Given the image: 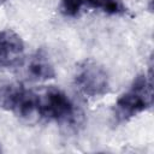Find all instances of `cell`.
<instances>
[{"instance_id": "6da1fadb", "label": "cell", "mask_w": 154, "mask_h": 154, "mask_svg": "<svg viewBox=\"0 0 154 154\" xmlns=\"http://www.w3.org/2000/svg\"><path fill=\"white\" fill-rule=\"evenodd\" d=\"M37 119L72 125L78 117V111L71 99L59 88L46 87L35 90Z\"/></svg>"}, {"instance_id": "7a4b0ae2", "label": "cell", "mask_w": 154, "mask_h": 154, "mask_svg": "<svg viewBox=\"0 0 154 154\" xmlns=\"http://www.w3.org/2000/svg\"><path fill=\"white\" fill-rule=\"evenodd\" d=\"M153 103L150 75H138L130 88L123 93L114 103V118L118 122H128L137 114L147 111Z\"/></svg>"}, {"instance_id": "52a82bcc", "label": "cell", "mask_w": 154, "mask_h": 154, "mask_svg": "<svg viewBox=\"0 0 154 154\" xmlns=\"http://www.w3.org/2000/svg\"><path fill=\"white\" fill-rule=\"evenodd\" d=\"M87 8L99 10L107 14H122L126 11L122 0H87Z\"/></svg>"}, {"instance_id": "5b68a950", "label": "cell", "mask_w": 154, "mask_h": 154, "mask_svg": "<svg viewBox=\"0 0 154 154\" xmlns=\"http://www.w3.org/2000/svg\"><path fill=\"white\" fill-rule=\"evenodd\" d=\"M24 42L11 29L0 30V67H16L24 61Z\"/></svg>"}, {"instance_id": "8992f818", "label": "cell", "mask_w": 154, "mask_h": 154, "mask_svg": "<svg viewBox=\"0 0 154 154\" xmlns=\"http://www.w3.org/2000/svg\"><path fill=\"white\" fill-rule=\"evenodd\" d=\"M26 75L34 82H46L55 77V69L45 51H37L26 64Z\"/></svg>"}, {"instance_id": "ba28073f", "label": "cell", "mask_w": 154, "mask_h": 154, "mask_svg": "<svg viewBox=\"0 0 154 154\" xmlns=\"http://www.w3.org/2000/svg\"><path fill=\"white\" fill-rule=\"evenodd\" d=\"M87 8V0H60V11L66 17H76Z\"/></svg>"}, {"instance_id": "9c48e42d", "label": "cell", "mask_w": 154, "mask_h": 154, "mask_svg": "<svg viewBox=\"0 0 154 154\" xmlns=\"http://www.w3.org/2000/svg\"><path fill=\"white\" fill-rule=\"evenodd\" d=\"M1 1H4V0H0V2H1Z\"/></svg>"}, {"instance_id": "277c9868", "label": "cell", "mask_w": 154, "mask_h": 154, "mask_svg": "<svg viewBox=\"0 0 154 154\" xmlns=\"http://www.w3.org/2000/svg\"><path fill=\"white\" fill-rule=\"evenodd\" d=\"M0 108L13 112L16 116L32 120L35 119V94L26 89L20 82H6L0 84Z\"/></svg>"}, {"instance_id": "3957f363", "label": "cell", "mask_w": 154, "mask_h": 154, "mask_svg": "<svg viewBox=\"0 0 154 154\" xmlns=\"http://www.w3.org/2000/svg\"><path fill=\"white\" fill-rule=\"evenodd\" d=\"M73 81L77 90L87 97H101L111 89L107 71L93 59H85L77 64Z\"/></svg>"}]
</instances>
